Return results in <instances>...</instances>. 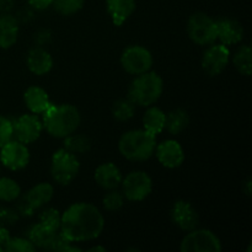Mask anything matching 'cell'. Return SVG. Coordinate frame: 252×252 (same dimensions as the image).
Here are the masks:
<instances>
[{
	"label": "cell",
	"instance_id": "7c38bea8",
	"mask_svg": "<svg viewBox=\"0 0 252 252\" xmlns=\"http://www.w3.org/2000/svg\"><path fill=\"white\" fill-rule=\"evenodd\" d=\"M230 61V51L223 43L211 44L202 58V68L209 76H217L223 73Z\"/></svg>",
	"mask_w": 252,
	"mask_h": 252
},
{
	"label": "cell",
	"instance_id": "ba28073f",
	"mask_svg": "<svg viewBox=\"0 0 252 252\" xmlns=\"http://www.w3.org/2000/svg\"><path fill=\"white\" fill-rule=\"evenodd\" d=\"M121 65L132 75H140L152 69L153 56L142 46H130L121 56Z\"/></svg>",
	"mask_w": 252,
	"mask_h": 252
},
{
	"label": "cell",
	"instance_id": "7a4b0ae2",
	"mask_svg": "<svg viewBox=\"0 0 252 252\" xmlns=\"http://www.w3.org/2000/svg\"><path fill=\"white\" fill-rule=\"evenodd\" d=\"M80 112L73 105L52 103L43 113V128L51 137L65 138L75 133L80 125Z\"/></svg>",
	"mask_w": 252,
	"mask_h": 252
},
{
	"label": "cell",
	"instance_id": "ac0fdd59",
	"mask_svg": "<svg viewBox=\"0 0 252 252\" xmlns=\"http://www.w3.org/2000/svg\"><path fill=\"white\" fill-rule=\"evenodd\" d=\"M95 181L96 184L103 189H117L122 182V174L120 169L112 162H105L97 166L95 170Z\"/></svg>",
	"mask_w": 252,
	"mask_h": 252
},
{
	"label": "cell",
	"instance_id": "d6a6232c",
	"mask_svg": "<svg viewBox=\"0 0 252 252\" xmlns=\"http://www.w3.org/2000/svg\"><path fill=\"white\" fill-rule=\"evenodd\" d=\"M12 139V122L0 115V148Z\"/></svg>",
	"mask_w": 252,
	"mask_h": 252
},
{
	"label": "cell",
	"instance_id": "603a6c76",
	"mask_svg": "<svg viewBox=\"0 0 252 252\" xmlns=\"http://www.w3.org/2000/svg\"><path fill=\"white\" fill-rule=\"evenodd\" d=\"M189 125V115L186 110L176 108L166 115L165 121V129L172 135H179L184 132Z\"/></svg>",
	"mask_w": 252,
	"mask_h": 252
},
{
	"label": "cell",
	"instance_id": "f546056e",
	"mask_svg": "<svg viewBox=\"0 0 252 252\" xmlns=\"http://www.w3.org/2000/svg\"><path fill=\"white\" fill-rule=\"evenodd\" d=\"M85 0H54L53 5L57 12L63 16H70L80 11Z\"/></svg>",
	"mask_w": 252,
	"mask_h": 252
},
{
	"label": "cell",
	"instance_id": "4316f807",
	"mask_svg": "<svg viewBox=\"0 0 252 252\" xmlns=\"http://www.w3.org/2000/svg\"><path fill=\"white\" fill-rule=\"evenodd\" d=\"M21 193V187L10 177H0V201H16Z\"/></svg>",
	"mask_w": 252,
	"mask_h": 252
},
{
	"label": "cell",
	"instance_id": "1f68e13d",
	"mask_svg": "<svg viewBox=\"0 0 252 252\" xmlns=\"http://www.w3.org/2000/svg\"><path fill=\"white\" fill-rule=\"evenodd\" d=\"M103 207L107 209L108 212H116L120 211L125 204V199H123V194L120 191H116L115 189H110L108 193L103 197Z\"/></svg>",
	"mask_w": 252,
	"mask_h": 252
},
{
	"label": "cell",
	"instance_id": "ab89813d",
	"mask_svg": "<svg viewBox=\"0 0 252 252\" xmlns=\"http://www.w3.org/2000/svg\"><path fill=\"white\" fill-rule=\"evenodd\" d=\"M2 251H4V250H2V248H1V246H0V252H2Z\"/></svg>",
	"mask_w": 252,
	"mask_h": 252
},
{
	"label": "cell",
	"instance_id": "3957f363",
	"mask_svg": "<svg viewBox=\"0 0 252 252\" xmlns=\"http://www.w3.org/2000/svg\"><path fill=\"white\" fill-rule=\"evenodd\" d=\"M157 138L145 129L128 130L118 142V150L130 161H145L155 152Z\"/></svg>",
	"mask_w": 252,
	"mask_h": 252
},
{
	"label": "cell",
	"instance_id": "d590c367",
	"mask_svg": "<svg viewBox=\"0 0 252 252\" xmlns=\"http://www.w3.org/2000/svg\"><path fill=\"white\" fill-rule=\"evenodd\" d=\"M10 238H11V236H10V233L6 229V226H0V246L2 248V250H4L7 241L10 240Z\"/></svg>",
	"mask_w": 252,
	"mask_h": 252
},
{
	"label": "cell",
	"instance_id": "484cf974",
	"mask_svg": "<svg viewBox=\"0 0 252 252\" xmlns=\"http://www.w3.org/2000/svg\"><path fill=\"white\" fill-rule=\"evenodd\" d=\"M91 148V142L86 135L70 134L64 138V149L73 154H84Z\"/></svg>",
	"mask_w": 252,
	"mask_h": 252
},
{
	"label": "cell",
	"instance_id": "d6986e66",
	"mask_svg": "<svg viewBox=\"0 0 252 252\" xmlns=\"http://www.w3.org/2000/svg\"><path fill=\"white\" fill-rule=\"evenodd\" d=\"M24 101L27 108L34 115H43L52 105L47 91L39 86H30L24 94Z\"/></svg>",
	"mask_w": 252,
	"mask_h": 252
},
{
	"label": "cell",
	"instance_id": "e575fe53",
	"mask_svg": "<svg viewBox=\"0 0 252 252\" xmlns=\"http://www.w3.org/2000/svg\"><path fill=\"white\" fill-rule=\"evenodd\" d=\"M30 6H32L36 10H44L53 4L54 0H27Z\"/></svg>",
	"mask_w": 252,
	"mask_h": 252
},
{
	"label": "cell",
	"instance_id": "9c48e42d",
	"mask_svg": "<svg viewBox=\"0 0 252 252\" xmlns=\"http://www.w3.org/2000/svg\"><path fill=\"white\" fill-rule=\"evenodd\" d=\"M123 193L128 201H144L153 191V181L144 171H133L122 180Z\"/></svg>",
	"mask_w": 252,
	"mask_h": 252
},
{
	"label": "cell",
	"instance_id": "5bb4252c",
	"mask_svg": "<svg viewBox=\"0 0 252 252\" xmlns=\"http://www.w3.org/2000/svg\"><path fill=\"white\" fill-rule=\"evenodd\" d=\"M155 154L162 166L167 169L180 167L185 161V152L177 140L167 139L155 147Z\"/></svg>",
	"mask_w": 252,
	"mask_h": 252
},
{
	"label": "cell",
	"instance_id": "52a82bcc",
	"mask_svg": "<svg viewBox=\"0 0 252 252\" xmlns=\"http://www.w3.org/2000/svg\"><path fill=\"white\" fill-rule=\"evenodd\" d=\"M182 252H220L221 244L218 236L208 229H193L181 241Z\"/></svg>",
	"mask_w": 252,
	"mask_h": 252
},
{
	"label": "cell",
	"instance_id": "7402d4cb",
	"mask_svg": "<svg viewBox=\"0 0 252 252\" xmlns=\"http://www.w3.org/2000/svg\"><path fill=\"white\" fill-rule=\"evenodd\" d=\"M57 236H58V231L51 230L41 223L32 225L27 231V239L33 244L34 248L49 251H52Z\"/></svg>",
	"mask_w": 252,
	"mask_h": 252
},
{
	"label": "cell",
	"instance_id": "6da1fadb",
	"mask_svg": "<svg viewBox=\"0 0 252 252\" xmlns=\"http://www.w3.org/2000/svg\"><path fill=\"white\" fill-rule=\"evenodd\" d=\"M105 226L102 213L90 203H74L62 214L61 234L71 243L97 239Z\"/></svg>",
	"mask_w": 252,
	"mask_h": 252
},
{
	"label": "cell",
	"instance_id": "83f0119b",
	"mask_svg": "<svg viewBox=\"0 0 252 252\" xmlns=\"http://www.w3.org/2000/svg\"><path fill=\"white\" fill-rule=\"evenodd\" d=\"M135 113V105L129 98H122L113 103L112 115L117 121L125 122L130 120Z\"/></svg>",
	"mask_w": 252,
	"mask_h": 252
},
{
	"label": "cell",
	"instance_id": "2e32d148",
	"mask_svg": "<svg viewBox=\"0 0 252 252\" xmlns=\"http://www.w3.org/2000/svg\"><path fill=\"white\" fill-rule=\"evenodd\" d=\"M217 39L225 46H233L241 42L244 37L243 25L234 19L216 20Z\"/></svg>",
	"mask_w": 252,
	"mask_h": 252
},
{
	"label": "cell",
	"instance_id": "30bf717a",
	"mask_svg": "<svg viewBox=\"0 0 252 252\" xmlns=\"http://www.w3.org/2000/svg\"><path fill=\"white\" fill-rule=\"evenodd\" d=\"M12 122V137L24 144H32L36 142L43 130V125L34 113L22 115Z\"/></svg>",
	"mask_w": 252,
	"mask_h": 252
},
{
	"label": "cell",
	"instance_id": "f35d334b",
	"mask_svg": "<svg viewBox=\"0 0 252 252\" xmlns=\"http://www.w3.org/2000/svg\"><path fill=\"white\" fill-rule=\"evenodd\" d=\"M89 251H101V252H106V249L103 246H94V248L89 249Z\"/></svg>",
	"mask_w": 252,
	"mask_h": 252
},
{
	"label": "cell",
	"instance_id": "4dcf8cb0",
	"mask_svg": "<svg viewBox=\"0 0 252 252\" xmlns=\"http://www.w3.org/2000/svg\"><path fill=\"white\" fill-rule=\"evenodd\" d=\"M4 251L7 252H33L36 251L33 244L27 238H10L5 245Z\"/></svg>",
	"mask_w": 252,
	"mask_h": 252
},
{
	"label": "cell",
	"instance_id": "4fadbf2b",
	"mask_svg": "<svg viewBox=\"0 0 252 252\" xmlns=\"http://www.w3.org/2000/svg\"><path fill=\"white\" fill-rule=\"evenodd\" d=\"M53 194L54 189L51 184L42 182V184L36 185L27 192L24 201L19 206L20 213L24 216H32L36 209L49 203L53 198Z\"/></svg>",
	"mask_w": 252,
	"mask_h": 252
},
{
	"label": "cell",
	"instance_id": "44dd1931",
	"mask_svg": "<svg viewBox=\"0 0 252 252\" xmlns=\"http://www.w3.org/2000/svg\"><path fill=\"white\" fill-rule=\"evenodd\" d=\"M107 12L116 26H122L134 12L135 0H106Z\"/></svg>",
	"mask_w": 252,
	"mask_h": 252
},
{
	"label": "cell",
	"instance_id": "74e56055",
	"mask_svg": "<svg viewBox=\"0 0 252 252\" xmlns=\"http://www.w3.org/2000/svg\"><path fill=\"white\" fill-rule=\"evenodd\" d=\"M245 186H246V194H248V196H250L251 194V180H248V181H246Z\"/></svg>",
	"mask_w": 252,
	"mask_h": 252
},
{
	"label": "cell",
	"instance_id": "cb8c5ba5",
	"mask_svg": "<svg viewBox=\"0 0 252 252\" xmlns=\"http://www.w3.org/2000/svg\"><path fill=\"white\" fill-rule=\"evenodd\" d=\"M165 121H166V115L160 108L149 106L143 117V126L150 134L158 135L165 129Z\"/></svg>",
	"mask_w": 252,
	"mask_h": 252
},
{
	"label": "cell",
	"instance_id": "8992f818",
	"mask_svg": "<svg viewBox=\"0 0 252 252\" xmlns=\"http://www.w3.org/2000/svg\"><path fill=\"white\" fill-rule=\"evenodd\" d=\"M187 33L191 41L199 46H211L217 41L216 20L204 12L191 15L187 22Z\"/></svg>",
	"mask_w": 252,
	"mask_h": 252
},
{
	"label": "cell",
	"instance_id": "8d00e7d4",
	"mask_svg": "<svg viewBox=\"0 0 252 252\" xmlns=\"http://www.w3.org/2000/svg\"><path fill=\"white\" fill-rule=\"evenodd\" d=\"M14 6V0H0V12H9Z\"/></svg>",
	"mask_w": 252,
	"mask_h": 252
},
{
	"label": "cell",
	"instance_id": "5b68a950",
	"mask_svg": "<svg viewBox=\"0 0 252 252\" xmlns=\"http://www.w3.org/2000/svg\"><path fill=\"white\" fill-rule=\"evenodd\" d=\"M80 171V162L75 154L66 149H59L52 157L51 175L57 184L66 186L70 184Z\"/></svg>",
	"mask_w": 252,
	"mask_h": 252
},
{
	"label": "cell",
	"instance_id": "8fae6325",
	"mask_svg": "<svg viewBox=\"0 0 252 252\" xmlns=\"http://www.w3.org/2000/svg\"><path fill=\"white\" fill-rule=\"evenodd\" d=\"M0 161L12 171L25 169L30 162V150L26 144L19 140H9L0 148Z\"/></svg>",
	"mask_w": 252,
	"mask_h": 252
},
{
	"label": "cell",
	"instance_id": "ffe728a7",
	"mask_svg": "<svg viewBox=\"0 0 252 252\" xmlns=\"http://www.w3.org/2000/svg\"><path fill=\"white\" fill-rule=\"evenodd\" d=\"M19 38V22L9 12L0 15V48L9 49Z\"/></svg>",
	"mask_w": 252,
	"mask_h": 252
},
{
	"label": "cell",
	"instance_id": "277c9868",
	"mask_svg": "<svg viewBox=\"0 0 252 252\" xmlns=\"http://www.w3.org/2000/svg\"><path fill=\"white\" fill-rule=\"evenodd\" d=\"M164 89V83L159 74L155 71H147L132 81L128 91V98L134 105L149 107L160 98Z\"/></svg>",
	"mask_w": 252,
	"mask_h": 252
},
{
	"label": "cell",
	"instance_id": "836d02e7",
	"mask_svg": "<svg viewBox=\"0 0 252 252\" xmlns=\"http://www.w3.org/2000/svg\"><path fill=\"white\" fill-rule=\"evenodd\" d=\"M19 219V214L6 207H0V226L14 225Z\"/></svg>",
	"mask_w": 252,
	"mask_h": 252
},
{
	"label": "cell",
	"instance_id": "f1b7e54d",
	"mask_svg": "<svg viewBox=\"0 0 252 252\" xmlns=\"http://www.w3.org/2000/svg\"><path fill=\"white\" fill-rule=\"evenodd\" d=\"M61 220L62 214L56 208H47L39 214V223L53 231H58L61 229Z\"/></svg>",
	"mask_w": 252,
	"mask_h": 252
},
{
	"label": "cell",
	"instance_id": "d4e9b609",
	"mask_svg": "<svg viewBox=\"0 0 252 252\" xmlns=\"http://www.w3.org/2000/svg\"><path fill=\"white\" fill-rule=\"evenodd\" d=\"M234 65L240 74L250 76L252 74V51L249 44L241 46L234 54Z\"/></svg>",
	"mask_w": 252,
	"mask_h": 252
},
{
	"label": "cell",
	"instance_id": "9a60e30c",
	"mask_svg": "<svg viewBox=\"0 0 252 252\" xmlns=\"http://www.w3.org/2000/svg\"><path fill=\"white\" fill-rule=\"evenodd\" d=\"M171 217L174 223L181 230L191 231L199 224V216L194 207L189 202L177 201L171 209Z\"/></svg>",
	"mask_w": 252,
	"mask_h": 252
},
{
	"label": "cell",
	"instance_id": "e0dca14e",
	"mask_svg": "<svg viewBox=\"0 0 252 252\" xmlns=\"http://www.w3.org/2000/svg\"><path fill=\"white\" fill-rule=\"evenodd\" d=\"M27 68L34 75H46L53 68V58L51 53L41 47L32 48L27 54Z\"/></svg>",
	"mask_w": 252,
	"mask_h": 252
}]
</instances>
